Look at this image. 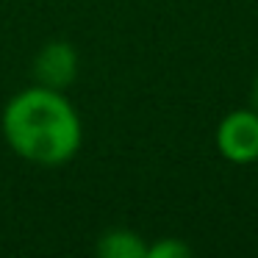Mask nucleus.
Instances as JSON below:
<instances>
[{"label": "nucleus", "instance_id": "4", "mask_svg": "<svg viewBox=\"0 0 258 258\" xmlns=\"http://www.w3.org/2000/svg\"><path fill=\"white\" fill-rule=\"evenodd\" d=\"M95 250L100 258H147V241L131 228H108Z\"/></svg>", "mask_w": 258, "mask_h": 258}, {"label": "nucleus", "instance_id": "3", "mask_svg": "<svg viewBox=\"0 0 258 258\" xmlns=\"http://www.w3.org/2000/svg\"><path fill=\"white\" fill-rule=\"evenodd\" d=\"M78 78V50L64 39H53L34 56V81L47 89H70Z\"/></svg>", "mask_w": 258, "mask_h": 258}, {"label": "nucleus", "instance_id": "5", "mask_svg": "<svg viewBox=\"0 0 258 258\" xmlns=\"http://www.w3.org/2000/svg\"><path fill=\"white\" fill-rule=\"evenodd\" d=\"M191 247L183 239H175V236H164V239L147 244V258H189Z\"/></svg>", "mask_w": 258, "mask_h": 258}, {"label": "nucleus", "instance_id": "6", "mask_svg": "<svg viewBox=\"0 0 258 258\" xmlns=\"http://www.w3.org/2000/svg\"><path fill=\"white\" fill-rule=\"evenodd\" d=\"M252 103H255V111H258V75L252 81Z\"/></svg>", "mask_w": 258, "mask_h": 258}, {"label": "nucleus", "instance_id": "1", "mask_svg": "<svg viewBox=\"0 0 258 258\" xmlns=\"http://www.w3.org/2000/svg\"><path fill=\"white\" fill-rule=\"evenodd\" d=\"M0 131L17 158L36 167H61L73 161L84 142V125L64 92L28 86L3 106Z\"/></svg>", "mask_w": 258, "mask_h": 258}, {"label": "nucleus", "instance_id": "2", "mask_svg": "<svg viewBox=\"0 0 258 258\" xmlns=\"http://www.w3.org/2000/svg\"><path fill=\"white\" fill-rule=\"evenodd\" d=\"M217 150L230 164H255L258 161V111L236 108L225 114L217 125Z\"/></svg>", "mask_w": 258, "mask_h": 258}]
</instances>
